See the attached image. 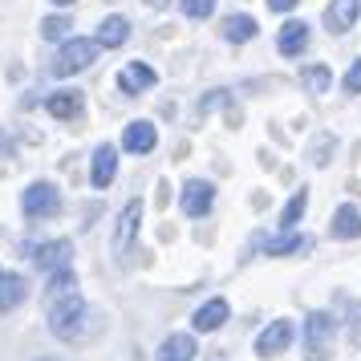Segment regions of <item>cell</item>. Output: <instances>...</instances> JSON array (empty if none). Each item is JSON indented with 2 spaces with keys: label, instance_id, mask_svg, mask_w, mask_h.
<instances>
[{
  "label": "cell",
  "instance_id": "cell-14",
  "mask_svg": "<svg viewBox=\"0 0 361 361\" xmlns=\"http://www.w3.org/2000/svg\"><path fill=\"white\" fill-rule=\"evenodd\" d=\"M199 345L191 333H171L163 345H159V361H195Z\"/></svg>",
  "mask_w": 361,
  "mask_h": 361
},
{
  "label": "cell",
  "instance_id": "cell-29",
  "mask_svg": "<svg viewBox=\"0 0 361 361\" xmlns=\"http://www.w3.org/2000/svg\"><path fill=\"white\" fill-rule=\"evenodd\" d=\"M142 4H150V8H159V13H163V8L171 4V0H142Z\"/></svg>",
  "mask_w": 361,
  "mask_h": 361
},
{
  "label": "cell",
  "instance_id": "cell-30",
  "mask_svg": "<svg viewBox=\"0 0 361 361\" xmlns=\"http://www.w3.org/2000/svg\"><path fill=\"white\" fill-rule=\"evenodd\" d=\"M53 4H61V8H66V4H73V0H53Z\"/></svg>",
  "mask_w": 361,
  "mask_h": 361
},
{
  "label": "cell",
  "instance_id": "cell-27",
  "mask_svg": "<svg viewBox=\"0 0 361 361\" xmlns=\"http://www.w3.org/2000/svg\"><path fill=\"white\" fill-rule=\"evenodd\" d=\"M345 94H361V57L353 61V69L345 73Z\"/></svg>",
  "mask_w": 361,
  "mask_h": 361
},
{
  "label": "cell",
  "instance_id": "cell-11",
  "mask_svg": "<svg viewBox=\"0 0 361 361\" xmlns=\"http://www.w3.org/2000/svg\"><path fill=\"white\" fill-rule=\"evenodd\" d=\"M219 33H224V41H231V45H244V41H256L260 25L247 17V13H231V17H224Z\"/></svg>",
  "mask_w": 361,
  "mask_h": 361
},
{
  "label": "cell",
  "instance_id": "cell-19",
  "mask_svg": "<svg viewBox=\"0 0 361 361\" xmlns=\"http://www.w3.org/2000/svg\"><path fill=\"white\" fill-rule=\"evenodd\" d=\"M357 235H361V212L353 203L337 207V215H333V240H357Z\"/></svg>",
  "mask_w": 361,
  "mask_h": 361
},
{
  "label": "cell",
  "instance_id": "cell-6",
  "mask_svg": "<svg viewBox=\"0 0 361 361\" xmlns=\"http://www.w3.org/2000/svg\"><path fill=\"white\" fill-rule=\"evenodd\" d=\"M293 337H296L293 321H272V325L256 337V353H260V357H276V353H284V349L293 345Z\"/></svg>",
  "mask_w": 361,
  "mask_h": 361
},
{
  "label": "cell",
  "instance_id": "cell-2",
  "mask_svg": "<svg viewBox=\"0 0 361 361\" xmlns=\"http://www.w3.org/2000/svg\"><path fill=\"white\" fill-rule=\"evenodd\" d=\"M98 41H85V37H73L66 41L61 49H57V61H53V73L57 78H73V73H82V69L94 66V57H98Z\"/></svg>",
  "mask_w": 361,
  "mask_h": 361
},
{
  "label": "cell",
  "instance_id": "cell-16",
  "mask_svg": "<svg viewBox=\"0 0 361 361\" xmlns=\"http://www.w3.org/2000/svg\"><path fill=\"white\" fill-rule=\"evenodd\" d=\"M114 171H118V150L110 147V142H102V147L94 150V187L106 191V187L114 183Z\"/></svg>",
  "mask_w": 361,
  "mask_h": 361
},
{
  "label": "cell",
  "instance_id": "cell-22",
  "mask_svg": "<svg viewBox=\"0 0 361 361\" xmlns=\"http://www.w3.org/2000/svg\"><path fill=\"white\" fill-rule=\"evenodd\" d=\"M329 82H333V73H329V66H309L305 73H300V85L309 90V94H325Z\"/></svg>",
  "mask_w": 361,
  "mask_h": 361
},
{
  "label": "cell",
  "instance_id": "cell-3",
  "mask_svg": "<svg viewBox=\"0 0 361 361\" xmlns=\"http://www.w3.org/2000/svg\"><path fill=\"white\" fill-rule=\"evenodd\" d=\"M20 212L29 215V219H45V215H57L61 212V195H57V187L53 183H33L25 195H20Z\"/></svg>",
  "mask_w": 361,
  "mask_h": 361
},
{
  "label": "cell",
  "instance_id": "cell-21",
  "mask_svg": "<svg viewBox=\"0 0 361 361\" xmlns=\"http://www.w3.org/2000/svg\"><path fill=\"white\" fill-rule=\"evenodd\" d=\"M312 247L309 235H280V240H264V252L268 256H293V252H305Z\"/></svg>",
  "mask_w": 361,
  "mask_h": 361
},
{
  "label": "cell",
  "instance_id": "cell-24",
  "mask_svg": "<svg viewBox=\"0 0 361 361\" xmlns=\"http://www.w3.org/2000/svg\"><path fill=\"white\" fill-rule=\"evenodd\" d=\"M73 288H78L73 272H69V268H57V272H53V280H49V300H57V296L73 293Z\"/></svg>",
  "mask_w": 361,
  "mask_h": 361
},
{
  "label": "cell",
  "instance_id": "cell-25",
  "mask_svg": "<svg viewBox=\"0 0 361 361\" xmlns=\"http://www.w3.org/2000/svg\"><path fill=\"white\" fill-rule=\"evenodd\" d=\"M73 25H69V17H45L41 20V37L45 41H57V37H66Z\"/></svg>",
  "mask_w": 361,
  "mask_h": 361
},
{
  "label": "cell",
  "instance_id": "cell-18",
  "mask_svg": "<svg viewBox=\"0 0 361 361\" xmlns=\"http://www.w3.org/2000/svg\"><path fill=\"white\" fill-rule=\"evenodd\" d=\"M69 256H73V244H69V240H57V244H41V247L33 252V260L41 264V268H49V272L66 268Z\"/></svg>",
  "mask_w": 361,
  "mask_h": 361
},
{
  "label": "cell",
  "instance_id": "cell-12",
  "mask_svg": "<svg viewBox=\"0 0 361 361\" xmlns=\"http://www.w3.org/2000/svg\"><path fill=\"white\" fill-rule=\"evenodd\" d=\"M228 317H231L228 300H224V296H215V300H207V305L191 317V325H195V333H215V329L224 325Z\"/></svg>",
  "mask_w": 361,
  "mask_h": 361
},
{
  "label": "cell",
  "instance_id": "cell-4",
  "mask_svg": "<svg viewBox=\"0 0 361 361\" xmlns=\"http://www.w3.org/2000/svg\"><path fill=\"white\" fill-rule=\"evenodd\" d=\"M333 329H337V321H333L329 312H312L309 321H305V349H309L312 361H325V357H329Z\"/></svg>",
  "mask_w": 361,
  "mask_h": 361
},
{
  "label": "cell",
  "instance_id": "cell-9",
  "mask_svg": "<svg viewBox=\"0 0 361 361\" xmlns=\"http://www.w3.org/2000/svg\"><path fill=\"white\" fill-rule=\"evenodd\" d=\"M45 110H49L57 122H73V118H82V110H85L82 90H57V94L45 102Z\"/></svg>",
  "mask_w": 361,
  "mask_h": 361
},
{
  "label": "cell",
  "instance_id": "cell-1",
  "mask_svg": "<svg viewBox=\"0 0 361 361\" xmlns=\"http://www.w3.org/2000/svg\"><path fill=\"white\" fill-rule=\"evenodd\" d=\"M82 321H85V300L78 288L66 296H57V300H49V329L57 337H73L82 329Z\"/></svg>",
  "mask_w": 361,
  "mask_h": 361
},
{
  "label": "cell",
  "instance_id": "cell-28",
  "mask_svg": "<svg viewBox=\"0 0 361 361\" xmlns=\"http://www.w3.org/2000/svg\"><path fill=\"white\" fill-rule=\"evenodd\" d=\"M296 4H300V0H268V8H272V13H293Z\"/></svg>",
  "mask_w": 361,
  "mask_h": 361
},
{
  "label": "cell",
  "instance_id": "cell-7",
  "mask_svg": "<svg viewBox=\"0 0 361 361\" xmlns=\"http://www.w3.org/2000/svg\"><path fill=\"white\" fill-rule=\"evenodd\" d=\"M138 219H142V199H130L126 212H122V219H118V231H114V256H126V252H130Z\"/></svg>",
  "mask_w": 361,
  "mask_h": 361
},
{
  "label": "cell",
  "instance_id": "cell-15",
  "mask_svg": "<svg viewBox=\"0 0 361 361\" xmlns=\"http://www.w3.org/2000/svg\"><path fill=\"white\" fill-rule=\"evenodd\" d=\"M305 45H309V25H305V20H288L276 37V49L284 53V57H300Z\"/></svg>",
  "mask_w": 361,
  "mask_h": 361
},
{
  "label": "cell",
  "instance_id": "cell-26",
  "mask_svg": "<svg viewBox=\"0 0 361 361\" xmlns=\"http://www.w3.org/2000/svg\"><path fill=\"white\" fill-rule=\"evenodd\" d=\"M215 13V0H183V17L191 20H207Z\"/></svg>",
  "mask_w": 361,
  "mask_h": 361
},
{
  "label": "cell",
  "instance_id": "cell-8",
  "mask_svg": "<svg viewBox=\"0 0 361 361\" xmlns=\"http://www.w3.org/2000/svg\"><path fill=\"white\" fill-rule=\"evenodd\" d=\"M159 82L154 78V69L147 66V61H130V66L118 73V90L126 94V98H134V94H142V90H150V85Z\"/></svg>",
  "mask_w": 361,
  "mask_h": 361
},
{
  "label": "cell",
  "instance_id": "cell-5",
  "mask_svg": "<svg viewBox=\"0 0 361 361\" xmlns=\"http://www.w3.org/2000/svg\"><path fill=\"white\" fill-rule=\"evenodd\" d=\"M183 215H191V219H203V215L212 212L215 203V187L207 179H191L187 187H183Z\"/></svg>",
  "mask_w": 361,
  "mask_h": 361
},
{
  "label": "cell",
  "instance_id": "cell-23",
  "mask_svg": "<svg viewBox=\"0 0 361 361\" xmlns=\"http://www.w3.org/2000/svg\"><path fill=\"white\" fill-rule=\"evenodd\" d=\"M305 207H309V195L305 191H296L293 199H288V207H284V215H280V228L288 231V228H296V219L305 215Z\"/></svg>",
  "mask_w": 361,
  "mask_h": 361
},
{
  "label": "cell",
  "instance_id": "cell-20",
  "mask_svg": "<svg viewBox=\"0 0 361 361\" xmlns=\"http://www.w3.org/2000/svg\"><path fill=\"white\" fill-rule=\"evenodd\" d=\"M25 276H17V272H0V312H13L25 300Z\"/></svg>",
  "mask_w": 361,
  "mask_h": 361
},
{
  "label": "cell",
  "instance_id": "cell-10",
  "mask_svg": "<svg viewBox=\"0 0 361 361\" xmlns=\"http://www.w3.org/2000/svg\"><path fill=\"white\" fill-rule=\"evenodd\" d=\"M154 142H159V130H154V122H130L126 126V134H122V150H130V154H147V150H154Z\"/></svg>",
  "mask_w": 361,
  "mask_h": 361
},
{
  "label": "cell",
  "instance_id": "cell-13",
  "mask_svg": "<svg viewBox=\"0 0 361 361\" xmlns=\"http://www.w3.org/2000/svg\"><path fill=\"white\" fill-rule=\"evenodd\" d=\"M357 13H361V0H333V4L325 8L329 33H345V29H353Z\"/></svg>",
  "mask_w": 361,
  "mask_h": 361
},
{
  "label": "cell",
  "instance_id": "cell-17",
  "mask_svg": "<svg viewBox=\"0 0 361 361\" xmlns=\"http://www.w3.org/2000/svg\"><path fill=\"white\" fill-rule=\"evenodd\" d=\"M94 41H98L102 49H122V45L130 41V20L126 17H106Z\"/></svg>",
  "mask_w": 361,
  "mask_h": 361
}]
</instances>
